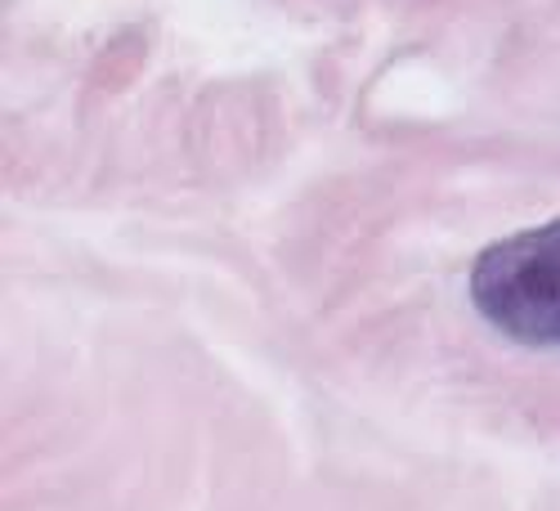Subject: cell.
Here are the masks:
<instances>
[{"label": "cell", "instance_id": "1", "mask_svg": "<svg viewBox=\"0 0 560 511\" xmlns=\"http://www.w3.org/2000/svg\"><path fill=\"white\" fill-rule=\"evenodd\" d=\"M471 301L516 346H560V220L511 234L480 252Z\"/></svg>", "mask_w": 560, "mask_h": 511}]
</instances>
